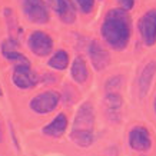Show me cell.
Masks as SVG:
<instances>
[{"label": "cell", "instance_id": "9c48e42d", "mask_svg": "<svg viewBox=\"0 0 156 156\" xmlns=\"http://www.w3.org/2000/svg\"><path fill=\"white\" fill-rule=\"evenodd\" d=\"M89 53V59L92 63V67L96 72H102L109 66L110 63V55L106 49L102 46V43L99 40H92L87 49Z\"/></svg>", "mask_w": 156, "mask_h": 156}, {"label": "cell", "instance_id": "4fadbf2b", "mask_svg": "<svg viewBox=\"0 0 156 156\" xmlns=\"http://www.w3.org/2000/svg\"><path fill=\"white\" fill-rule=\"evenodd\" d=\"M50 6L56 12L57 17L65 24H72L76 22V9L75 3L72 0H52Z\"/></svg>", "mask_w": 156, "mask_h": 156}, {"label": "cell", "instance_id": "9a60e30c", "mask_svg": "<svg viewBox=\"0 0 156 156\" xmlns=\"http://www.w3.org/2000/svg\"><path fill=\"white\" fill-rule=\"evenodd\" d=\"M70 77L76 83H79V85H83L87 80L89 70H87V65H86L83 57L80 56L75 57V60H73V63L70 66Z\"/></svg>", "mask_w": 156, "mask_h": 156}, {"label": "cell", "instance_id": "ba28073f", "mask_svg": "<svg viewBox=\"0 0 156 156\" xmlns=\"http://www.w3.org/2000/svg\"><path fill=\"white\" fill-rule=\"evenodd\" d=\"M103 108H105V115H106L109 122H112V123L120 122V119H122L123 100L119 92H108L105 95Z\"/></svg>", "mask_w": 156, "mask_h": 156}, {"label": "cell", "instance_id": "d4e9b609", "mask_svg": "<svg viewBox=\"0 0 156 156\" xmlns=\"http://www.w3.org/2000/svg\"><path fill=\"white\" fill-rule=\"evenodd\" d=\"M49 3H52V0H49Z\"/></svg>", "mask_w": 156, "mask_h": 156}, {"label": "cell", "instance_id": "e0dca14e", "mask_svg": "<svg viewBox=\"0 0 156 156\" xmlns=\"http://www.w3.org/2000/svg\"><path fill=\"white\" fill-rule=\"evenodd\" d=\"M93 132L92 130H72L70 140L79 147H89L93 143Z\"/></svg>", "mask_w": 156, "mask_h": 156}, {"label": "cell", "instance_id": "8fae6325", "mask_svg": "<svg viewBox=\"0 0 156 156\" xmlns=\"http://www.w3.org/2000/svg\"><path fill=\"white\" fill-rule=\"evenodd\" d=\"M0 53L7 62L13 63L14 66L17 65H27L30 66V60L24 56L23 53L17 50V40L14 39H6L0 44Z\"/></svg>", "mask_w": 156, "mask_h": 156}, {"label": "cell", "instance_id": "277c9868", "mask_svg": "<svg viewBox=\"0 0 156 156\" xmlns=\"http://www.w3.org/2000/svg\"><path fill=\"white\" fill-rule=\"evenodd\" d=\"M137 30L145 46L151 48L156 44V9L145 12L137 22Z\"/></svg>", "mask_w": 156, "mask_h": 156}, {"label": "cell", "instance_id": "5bb4252c", "mask_svg": "<svg viewBox=\"0 0 156 156\" xmlns=\"http://www.w3.org/2000/svg\"><path fill=\"white\" fill-rule=\"evenodd\" d=\"M67 116L65 113H57L52 122L42 129V133L49 137H60L67 129Z\"/></svg>", "mask_w": 156, "mask_h": 156}, {"label": "cell", "instance_id": "ffe728a7", "mask_svg": "<svg viewBox=\"0 0 156 156\" xmlns=\"http://www.w3.org/2000/svg\"><path fill=\"white\" fill-rule=\"evenodd\" d=\"M122 83H123L122 76L120 75L113 76L112 79H109L106 82V89H108V92H118V89L122 86Z\"/></svg>", "mask_w": 156, "mask_h": 156}, {"label": "cell", "instance_id": "3957f363", "mask_svg": "<svg viewBox=\"0 0 156 156\" xmlns=\"http://www.w3.org/2000/svg\"><path fill=\"white\" fill-rule=\"evenodd\" d=\"M60 103V95L56 90H44L30 99L29 108L37 115H48L53 112Z\"/></svg>", "mask_w": 156, "mask_h": 156}, {"label": "cell", "instance_id": "44dd1931", "mask_svg": "<svg viewBox=\"0 0 156 156\" xmlns=\"http://www.w3.org/2000/svg\"><path fill=\"white\" fill-rule=\"evenodd\" d=\"M135 2H136V0H118V5H119V7H120V9L129 12V10L133 9Z\"/></svg>", "mask_w": 156, "mask_h": 156}, {"label": "cell", "instance_id": "7402d4cb", "mask_svg": "<svg viewBox=\"0 0 156 156\" xmlns=\"http://www.w3.org/2000/svg\"><path fill=\"white\" fill-rule=\"evenodd\" d=\"M3 140V132H2V126H0V142Z\"/></svg>", "mask_w": 156, "mask_h": 156}, {"label": "cell", "instance_id": "52a82bcc", "mask_svg": "<svg viewBox=\"0 0 156 156\" xmlns=\"http://www.w3.org/2000/svg\"><path fill=\"white\" fill-rule=\"evenodd\" d=\"M95 126V109L90 102H83L75 115L72 130H92Z\"/></svg>", "mask_w": 156, "mask_h": 156}, {"label": "cell", "instance_id": "d6986e66", "mask_svg": "<svg viewBox=\"0 0 156 156\" xmlns=\"http://www.w3.org/2000/svg\"><path fill=\"white\" fill-rule=\"evenodd\" d=\"M75 3L76 9L83 14H89L95 7V0H72Z\"/></svg>", "mask_w": 156, "mask_h": 156}, {"label": "cell", "instance_id": "cb8c5ba5", "mask_svg": "<svg viewBox=\"0 0 156 156\" xmlns=\"http://www.w3.org/2000/svg\"><path fill=\"white\" fill-rule=\"evenodd\" d=\"M0 96H3V90H2V87H0Z\"/></svg>", "mask_w": 156, "mask_h": 156}, {"label": "cell", "instance_id": "603a6c76", "mask_svg": "<svg viewBox=\"0 0 156 156\" xmlns=\"http://www.w3.org/2000/svg\"><path fill=\"white\" fill-rule=\"evenodd\" d=\"M153 109H155V115H156V98H155V102H153Z\"/></svg>", "mask_w": 156, "mask_h": 156}, {"label": "cell", "instance_id": "7a4b0ae2", "mask_svg": "<svg viewBox=\"0 0 156 156\" xmlns=\"http://www.w3.org/2000/svg\"><path fill=\"white\" fill-rule=\"evenodd\" d=\"M24 17L34 24H46L50 20V12L44 0H19Z\"/></svg>", "mask_w": 156, "mask_h": 156}, {"label": "cell", "instance_id": "6da1fadb", "mask_svg": "<svg viewBox=\"0 0 156 156\" xmlns=\"http://www.w3.org/2000/svg\"><path fill=\"white\" fill-rule=\"evenodd\" d=\"M100 36L110 49L125 50L132 36V20L129 12L120 7L109 10L100 26Z\"/></svg>", "mask_w": 156, "mask_h": 156}, {"label": "cell", "instance_id": "30bf717a", "mask_svg": "<svg viewBox=\"0 0 156 156\" xmlns=\"http://www.w3.org/2000/svg\"><path fill=\"white\" fill-rule=\"evenodd\" d=\"M129 146L136 152H147L152 147L151 133L145 126H135L129 132Z\"/></svg>", "mask_w": 156, "mask_h": 156}, {"label": "cell", "instance_id": "7c38bea8", "mask_svg": "<svg viewBox=\"0 0 156 156\" xmlns=\"http://www.w3.org/2000/svg\"><path fill=\"white\" fill-rule=\"evenodd\" d=\"M155 75H156V60L147 62L146 65L140 69L139 76H137V92H139V98L140 99H143L147 95Z\"/></svg>", "mask_w": 156, "mask_h": 156}, {"label": "cell", "instance_id": "2e32d148", "mask_svg": "<svg viewBox=\"0 0 156 156\" xmlns=\"http://www.w3.org/2000/svg\"><path fill=\"white\" fill-rule=\"evenodd\" d=\"M48 66L55 70H65L69 66V55L66 50H56L52 56L49 57Z\"/></svg>", "mask_w": 156, "mask_h": 156}, {"label": "cell", "instance_id": "5b68a950", "mask_svg": "<svg viewBox=\"0 0 156 156\" xmlns=\"http://www.w3.org/2000/svg\"><path fill=\"white\" fill-rule=\"evenodd\" d=\"M29 50L37 57H46L53 53V39L44 32L36 30L32 32L27 37Z\"/></svg>", "mask_w": 156, "mask_h": 156}, {"label": "cell", "instance_id": "8992f818", "mask_svg": "<svg viewBox=\"0 0 156 156\" xmlns=\"http://www.w3.org/2000/svg\"><path fill=\"white\" fill-rule=\"evenodd\" d=\"M12 80L16 87L22 90H29L36 87V85L39 83V76H36L32 67L27 65H17L13 67Z\"/></svg>", "mask_w": 156, "mask_h": 156}, {"label": "cell", "instance_id": "ac0fdd59", "mask_svg": "<svg viewBox=\"0 0 156 156\" xmlns=\"http://www.w3.org/2000/svg\"><path fill=\"white\" fill-rule=\"evenodd\" d=\"M5 16H6V22H7V27H9L10 39H13V33L14 32L20 33V29L17 27V22H16V17H14V14L12 10L5 9Z\"/></svg>", "mask_w": 156, "mask_h": 156}]
</instances>
